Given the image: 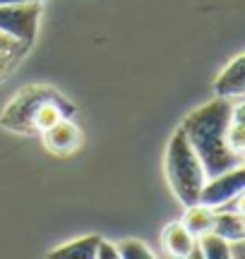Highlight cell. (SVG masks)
I'll return each mask as SVG.
<instances>
[{"mask_svg":"<svg viewBox=\"0 0 245 259\" xmlns=\"http://www.w3.org/2000/svg\"><path fill=\"white\" fill-rule=\"evenodd\" d=\"M99 242H101V235H85V238H79V240L65 242V245L56 247L48 257H53V259H94L96 250H99Z\"/></svg>","mask_w":245,"mask_h":259,"instance_id":"cell-11","label":"cell"},{"mask_svg":"<svg viewBox=\"0 0 245 259\" xmlns=\"http://www.w3.org/2000/svg\"><path fill=\"white\" fill-rule=\"evenodd\" d=\"M243 161H245V154H243Z\"/></svg>","mask_w":245,"mask_h":259,"instance_id":"cell-21","label":"cell"},{"mask_svg":"<svg viewBox=\"0 0 245 259\" xmlns=\"http://www.w3.org/2000/svg\"><path fill=\"white\" fill-rule=\"evenodd\" d=\"M231 204V211H238V213H245V190L240 194H238L233 202H228Z\"/></svg>","mask_w":245,"mask_h":259,"instance_id":"cell-19","label":"cell"},{"mask_svg":"<svg viewBox=\"0 0 245 259\" xmlns=\"http://www.w3.org/2000/svg\"><path fill=\"white\" fill-rule=\"evenodd\" d=\"M41 139H44V147H46L51 154H56V156H70V154H75L77 149L82 147L85 135H82V130L72 122V118H63V120H58L53 127L44 130V132H41Z\"/></svg>","mask_w":245,"mask_h":259,"instance_id":"cell-6","label":"cell"},{"mask_svg":"<svg viewBox=\"0 0 245 259\" xmlns=\"http://www.w3.org/2000/svg\"><path fill=\"white\" fill-rule=\"evenodd\" d=\"M214 94L221 99L245 96V53L226 65V70L214 82Z\"/></svg>","mask_w":245,"mask_h":259,"instance_id":"cell-7","label":"cell"},{"mask_svg":"<svg viewBox=\"0 0 245 259\" xmlns=\"http://www.w3.org/2000/svg\"><path fill=\"white\" fill-rule=\"evenodd\" d=\"M214 233H219L221 238H226L228 242L245 240V216L238 211H228V209H214Z\"/></svg>","mask_w":245,"mask_h":259,"instance_id":"cell-10","label":"cell"},{"mask_svg":"<svg viewBox=\"0 0 245 259\" xmlns=\"http://www.w3.org/2000/svg\"><path fill=\"white\" fill-rule=\"evenodd\" d=\"M231 120L245 125V101H240L238 106H231Z\"/></svg>","mask_w":245,"mask_h":259,"instance_id":"cell-17","label":"cell"},{"mask_svg":"<svg viewBox=\"0 0 245 259\" xmlns=\"http://www.w3.org/2000/svg\"><path fill=\"white\" fill-rule=\"evenodd\" d=\"M195 242H197L202 257H207V259H228L231 257V242L214 231L202 233L199 238H195Z\"/></svg>","mask_w":245,"mask_h":259,"instance_id":"cell-13","label":"cell"},{"mask_svg":"<svg viewBox=\"0 0 245 259\" xmlns=\"http://www.w3.org/2000/svg\"><path fill=\"white\" fill-rule=\"evenodd\" d=\"M166 178H169L173 194L185 206L199 202L207 176H205V166L199 161L197 151L192 149L188 135L180 127L176 130V135L171 137L169 149H166Z\"/></svg>","mask_w":245,"mask_h":259,"instance_id":"cell-2","label":"cell"},{"mask_svg":"<svg viewBox=\"0 0 245 259\" xmlns=\"http://www.w3.org/2000/svg\"><path fill=\"white\" fill-rule=\"evenodd\" d=\"M58 89L48 87V84H29L24 89L15 94V99L3 108L0 113V127L17 132V135H36L34 130V115H36L38 106L48 99H53Z\"/></svg>","mask_w":245,"mask_h":259,"instance_id":"cell-3","label":"cell"},{"mask_svg":"<svg viewBox=\"0 0 245 259\" xmlns=\"http://www.w3.org/2000/svg\"><path fill=\"white\" fill-rule=\"evenodd\" d=\"M22 3H44V0H0V5H22Z\"/></svg>","mask_w":245,"mask_h":259,"instance_id":"cell-20","label":"cell"},{"mask_svg":"<svg viewBox=\"0 0 245 259\" xmlns=\"http://www.w3.org/2000/svg\"><path fill=\"white\" fill-rule=\"evenodd\" d=\"M44 3H22V5H0V31L19 38L22 44L34 46L38 19Z\"/></svg>","mask_w":245,"mask_h":259,"instance_id":"cell-4","label":"cell"},{"mask_svg":"<svg viewBox=\"0 0 245 259\" xmlns=\"http://www.w3.org/2000/svg\"><path fill=\"white\" fill-rule=\"evenodd\" d=\"M29 48L31 46L22 44L19 38L8 36V34L0 31V82L8 79L10 72L19 65V60L29 53Z\"/></svg>","mask_w":245,"mask_h":259,"instance_id":"cell-9","label":"cell"},{"mask_svg":"<svg viewBox=\"0 0 245 259\" xmlns=\"http://www.w3.org/2000/svg\"><path fill=\"white\" fill-rule=\"evenodd\" d=\"M231 257H236V259H245V240H236V242H231Z\"/></svg>","mask_w":245,"mask_h":259,"instance_id":"cell-18","label":"cell"},{"mask_svg":"<svg viewBox=\"0 0 245 259\" xmlns=\"http://www.w3.org/2000/svg\"><path fill=\"white\" fill-rule=\"evenodd\" d=\"M228 122H231V103L228 99L217 96L214 101L192 111L180 125V130L188 135L192 149L197 151L207 180L243 163V154L231 151L226 144Z\"/></svg>","mask_w":245,"mask_h":259,"instance_id":"cell-1","label":"cell"},{"mask_svg":"<svg viewBox=\"0 0 245 259\" xmlns=\"http://www.w3.org/2000/svg\"><path fill=\"white\" fill-rule=\"evenodd\" d=\"M118 245V254L125 259H151V250L144 245L142 240H135V238H125V240L115 242Z\"/></svg>","mask_w":245,"mask_h":259,"instance_id":"cell-14","label":"cell"},{"mask_svg":"<svg viewBox=\"0 0 245 259\" xmlns=\"http://www.w3.org/2000/svg\"><path fill=\"white\" fill-rule=\"evenodd\" d=\"M243 190H245V161L224 170V173H219V176L209 178L205 187H202L199 204H205L209 209H221V206H228V202H233Z\"/></svg>","mask_w":245,"mask_h":259,"instance_id":"cell-5","label":"cell"},{"mask_svg":"<svg viewBox=\"0 0 245 259\" xmlns=\"http://www.w3.org/2000/svg\"><path fill=\"white\" fill-rule=\"evenodd\" d=\"M188 211H185V216H183V226L188 228L195 238H199L202 233H209L212 228H214V209H209V206H205V204H190V206H185Z\"/></svg>","mask_w":245,"mask_h":259,"instance_id":"cell-12","label":"cell"},{"mask_svg":"<svg viewBox=\"0 0 245 259\" xmlns=\"http://www.w3.org/2000/svg\"><path fill=\"white\" fill-rule=\"evenodd\" d=\"M226 144L231 151L236 154H245V125L243 122L231 120L226 127Z\"/></svg>","mask_w":245,"mask_h":259,"instance_id":"cell-15","label":"cell"},{"mask_svg":"<svg viewBox=\"0 0 245 259\" xmlns=\"http://www.w3.org/2000/svg\"><path fill=\"white\" fill-rule=\"evenodd\" d=\"M161 247L166 250L169 257L185 259L192 254V250H195V235H192L180 221H173L161 231Z\"/></svg>","mask_w":245,"mask_h":259,"instance_id":"cell-8","label":"cell"},{"mask_svg":"<svg viewBox=\"0 0 245 259\" xmlns=\"http://www.w3.org/2000/svg\"><path fill=\"white\" fill-rule=\"evenodd\" d=\"M120 254H118V245H113V242H108L101 238V242H99V250H96V259H118Z\"/></svg>","mask_w":245,"mask_h":259,"instance_id":"cell-16","label":"cell"}]
</instances>
